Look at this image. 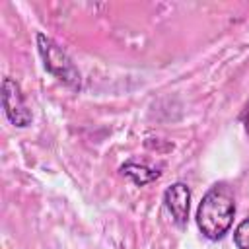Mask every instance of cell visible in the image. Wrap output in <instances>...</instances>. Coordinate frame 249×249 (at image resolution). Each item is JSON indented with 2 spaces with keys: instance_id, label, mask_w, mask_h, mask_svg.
Here are the masks:
<instances>
[{
  "instance_id": "obj_1",
  "label": "cell",
  "mask_w": 249,
  "mask_h": 249,
  "mask_svg": "<svg viewBox=\"0 0 249 249\" xmlns=\"http://www.w3.org/2000/svg\"><path fill=\"white\" fill-rule=\"evenodd\" d=\"M233 216L235 196L231 187L226 183H216L204 193L196 208V226L206 239L218 241L231 228Z\"/></svg>"
},
{
  "instance_id": "obj_2",
  "label": "cell",
  "mask_w": 249,
  "mask_h": 249,
  "mask_svg": "<svg viewBox=\"0 0 249 249\" xmlns=\"http://www.w3.org/2000/svg\"><path fill=\"white\" fill-rule=\"evenodd\" d=\"M37 49H39V54L43 58L45 68L53 76H56L68 88L80 89V86H82L80 72H78V68L74 66L72 58L66 54L64 49H60L51 37H47L43 33H37Z\"/></svg>"
},
{
  "instance_id": "obj_3",
  "label": "cell",
  "mask_w": 249,
  "mask_h": 249,
  "mask_svg": "<svg viewBox=\"0 0 249 249\" xmlns=\"http://www.w3.org/2000/svg\"><path fill=\"white\" fill-rule=\"evenodd\" d=\"M2 107H4V113H6L8 121L14 126L23 128V126L31 124V119H33L31 111L25 105L19 84L14 82L12 78H4V82H2Z\"/></svg>"
},
{
  "instance_id": "obj_4",
  "label": "cell",
  "mask_w": 249,
  "mask_h": 249,
  "mask_svg": "<svg viewBox=\"0 0 249 249\" xmlns=\"http://www.w3.org/2000/svg\"><path fill=\"white\" fill-rule=\"evenodd\" d=\"M163 202L167 212L171 214V220L183 228L189 218V206H191V191L185 183H173L163 193Z\"/></svg>"
},
{
  "instance_id": "obj_5",
  "label": "cell",
  "mask_w": 249,
  "mask_h": 249,
  "mask_svg": "<svg viewBox=\"0 0 249 249\" xmlns=\"http://www.w3.org/2000/svg\"><path fill=\"white\" fill-rule=\"evenodd\" d=\"M121 173L123 175H126L128 179H132L136 185H148V183H152L154 179H158L160 177V171L158 169H150V167H146V165H140V163H124L123 167H121Z\"/></svg>"
},
{
  "instance_id": "obj_6",
  "label": "cell",
  "mask_w": 249,
  "mask_h": 249,
  "mask_svg": "<svg viewBox=\"0 0 249 249\" xmlns=\"http://www.w3.org/2000/svg\"><path fill=\"white\" fill-rule=\"evenodd\" d=\"M233 243L237 249H249V218L243 220L233 231Z\"/></svg>"
}]
</instances>
